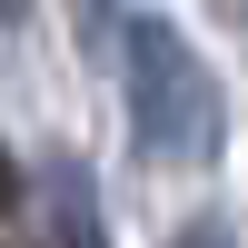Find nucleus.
I'll use <instances>...</instances> for the list:
<instances>
[{"instance_id":"4","label":"nucleus","mask_w":248,"mask_h":248,"mask_svg":"<svg viewBox=\"0 0 248 248\" xmlns=\"http://www.w3.org/2000/svg\"><path fill=\"white\" fill-rule=\"evenodd\" d=\"M20 10H30V0H0V30H20Z\"/></svg>"},{"instance_id":"1","label":"nucleus","mask_w":248,"mask_h":248,"mask_svg":"<svg viewBox=\"0 0 248 248\" xmlns=\"http://www.w3.org/2000/svg\"><path fill=\"white\" fill-rule=\"evenodd\" d=\"M119 79H129V129L149 139L159 159H179V169L218 159V79H209V60H199L159 10L119 20Z\"/></svg>"},{"instance_id":"2","label":"nucleus","mask_w":248,"mask_h":248,"mask_svg":"<svg viewBox=\"0 0 248 248\" xmlns=\"http://www.w3.org/2000/svg\"><path fill=\"white\" fill-rule=\"evenodd\" d=\"M50 209H60V248H99V199L79 159H50Z\"/></svg>"},{"instance_id":"5","label":"nucleus","mask_w":248,"mask_h":248,"mask_svg":"<svg viewBox=\"0 0 248 248\" xmlns=\"http://www.w3.org/2000/svg\"><path fill=\"white\" fill-rule=\"evenodd\" d=\"M0 209H10V159H0Z\"/></svg>"},{"instance_id":"3","label":"nucleus","mask_w":248,"mask_h":248,"mask_svg":"<svg viewBox=\"0 0 248 248\" xmlns=\"http://www.w3.org/2000/svg\"><path fill=\"white\" fill-rule=\"evenodd\" d=\"M169 248H238V238H229V229H218V218H189V229H179Z\"/></svg>"}]
</instances>
